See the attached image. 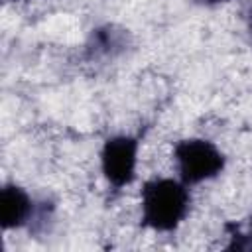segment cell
<instances>
[{
  "label": "cell",
  "instance_id": "cell-1",
  "mask_svg": "<svg viewBox=\"0 0 252 252\" xmlns=\"http://www.w3.org/2000/svg\"><path fill=\"white\" fill-rule=\"evenodd\" d=\"M191 195L187 185L171 177H156L142 187V224L156 232H173L187 217Z\"/></svg>",
  "mask_w": 252,
  "mask_h": 252
},
{
  "label": "cell",
  "instance_id": "cell-2",
  "mask_svg": "<svg viewBox=\"0 0 252 252\" xmlns=\"http://www.w3.org/2000/svg\"><path fill=\"white\" fill-rule=\"evenodd\" d=\"M173 159L179 179L189 187L222 173L226 165L224 154L205 138H185L173 146Z\"/></svg>",
  "mask_w": 252,
  "mask_h": 252
},
{
  "label": "cell",
  "instance_id": "cell-3",
  "mask_svg": "<svg viewBox=\"0 0 252 252\" xmlns=\"http://www.w3.org/2000/svg\"><path fill=\"white\" fill-rule=\"evenodd\" d=\"M140 142L136 136L118 134L110 136L100 150V169L102 175L114 191L128 187L136 177Z\"/></svg>",
  "mask_w": 252,
  "mask_h": 252
},
{
  "label": "cell",
  "instance_id": "cell-4",
  "mask_svg": "<svg viewBox=\"0 0 252 252\" xmlns=\"http://www.w3.org/2000/svg\"><path fill=\"white\" fill-rule=\"evenodd\" d=\"M130 45H132V35L126 28L116 26V24H102V26H96L89 33L83 55L91 63L112 61L124 55L130 49Z\"/></svg>",
  "mask_w": 252,
  "mask_h": 252
},
{
  "label": "cell",
  "instance_id": "cell-5",
  "mask_svg": "<svg viewBox=\"0 0 252 252\" xmlns=\"http://www.w3.org/2000/svg\"><path fill=\"white\" fill-rule=\"evenodd\" d=\"M35 203L30 197V193L16 185L6 183L0 191V222L4 230H14L30 224V219L33 215Z\"/></svg>",
  "mask_w": 252,
  "mask_h": 252
},
{
  "label": "cell",
  "instance_id": "cell-6",
  "mask_svg": "<svg viewBox=\"0 0 252 252\" xmlns=\"http://www.w3.org/2000/svg\"><path fill=\"white\" fill-rule=\"evenodd\" d=\"M224 230L230 238L226 250H252V219H248L246 224L226 222Z\"/></svg>",
  "mask_w": 252,
  "mask_h": 252
},
{
  "label": "cell",
  "instance_id": "cell-7",
  "mask_svg": "<svg viewBox=\"0 0 252 252\" xmlns=\"http://www.w3.org/2000/svg\"><path fill=\"white\" fill-rule=\"evenodd\" d=\"M53 222V203L41 201L35 205L33 215L30 219V232H43L47 230V224Z\"/></svg>",
  "mask_w": 252,
  "mask_h": 252
},
{
  "label": "cell",
  "instance_id": "cell-8",
  "mask_svg": "<svg viewBox=\"0 0 252 252\" xmlns=\"http://www.w3.org/2000/svg\"><path fill=\"white\" fill-rule=\"evenodd\" d=\"M244 22H246V30H248V35L252 39V0H248L246 8H244Z\"/></svg>",
  "mask_w": 252,
  "mask_h": 252
},
{
  "label": "cell",
  "instance_id": "cell-9",
  "mask_svg": "<svg viewBox=\"0 0 252 252\" xmlns=\"http://www.w3.org/2000/svg\"><path fill=\"white\" fill-rule=\"evenodd\" d=\"M201 6H219V4H224V2H230V0H193Z\"/></svg>",
  "mask_w": 252,
  "mask_h": 252
}]
</instances>
